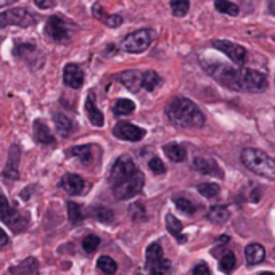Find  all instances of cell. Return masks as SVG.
Here are the masks:
<instances>
[{
  "instance_id": "cell-31",
  "label": "cell",
  "mask_w": 275,
  "mask_h": 275,
  "mask_svg": "<svg viewBox=\"0 0 275 275\" xmlns=\"http://www.w3.org/2000/svg\"><path fill=\"white\" fill-rule=\"evenodd\" d=\"M190 10V2L189 0H171V12L177 18H182L189 13Z\"/></svg>"
},
{
  "instance_id": "cell-10",
  "label": "cell",
  "mask_w": 275,
  "mask_h": 275,
  "mask_svg": "<svg viewBox=\"0 0 275 275\" xmlns=\"http://www.w3.org/2000/svg\"><path fill=\"white\" fill-rule=\"evenodd\" d=\"M151 32L148 29H140L135 31L132 34L126 36V39L123 40V50L129 52V53H142L145 52L151 44Z\"/></svg>"
},
{
  "instance_id": "cell-29",
  "label": "cell",
  "mask_w": 275,
  "mask_h": 275,
  "mask_svg": "<svg viewBox=\"0 0 275 275\" xmlns=\"http://www.w3.org/2000/svg\"><path fill=\"white\" fill-rule=\"evenodd\" d=\"M116 116H126V115H131V113L135 111V103L129 99H121L115 103V108H113Z\"/></svg>"
},
{
  "instance_id": "cell-25",
  "label": "cell",
  "mask_w": 275,
  "mask_h": 275,
  "mask_svg": "<svg viewBox=\"0 0 275 275\" xmlns=\"http://www.w3.org/2000/svg\"><path fill=\"white\" fill-rule=\"evenodd\" d=\"M53 121H55L56 131H58L63 137H68L72 132V121L64 115V113H56Z\"/></svg>"
},
{
  "instance_id": "cell-12",
  "label": "cell",
  "mask_w": 275,
  "mask_h": 275,
  "mask_svg": "<svg viewBox=\"0 0 275 275\" xmlns=\"http://www.w3.org/2000/svg\"><path fill=\"white\" fill-rule=\"evenodd\" d=\"M113 134H115L118 139L126 140V142H140L147 131L139 126H134L131 123H126V121H121L113 129Z\"/></svg>"
},
{
  "instance_id": "cell-41",
  "label": "cell",
  "mask_w": 275,
  "mask_h": 275,
  "mask_svg": "<svg viewBox=\"0 0 275 275\" xmlns=\"http://www.w3.org/2000/svg\"><path fill=\"white\" fill-rule=\"evenodd\" d=\"M148 166H150V169L155 174H164L166 172V166H164V163L159 158H151L148 161Z\"/></svg>"
},
{
  "instance_id": "cell-7",
  "label": "cell",
  "mask_w": 275,
  "mask_h": 275,
  "mask_svg": "<svg viewBox=\"0 0 275 275\" xmlns=\"http://www.w3.org/2000/svg\"><path fill=\"white\" fill-rule=\"evenodd\" d=\"M145 267L150 273L161 275V273H167L171 270V264L164 257L163 248L159 243H151L147 248V253H145Z\"/></svg>"
},
{
  "instance_id": "cell-36",
  "label": "cell",
  "mask_w": 275,
  "mask_h": 275,
  "mask_svg": "<svg viewBox=\"0 0 275 275\" xmlns=\"http://www.w3.org/2000/svg\"><path fill=\"white\" fill-rule=\"evenodd\" d=\"M235 264H237V259H235V254L233 253H225L222 256V259H221V264H219V267L222 272L225 273H230L233 269H235Z\"/></svg>"
},
{
  "instance_id": "cell-14",
  "label": "cell",
  "mask_w": 275,
  "mask_h": 275,
  "mask_svg": "<svg viewBox=\"0 0 275 275\" xmlns=\"http://www.w3.org/2000/svg\"><path fill=\"white\" fill-rule=\"evenodd\" d=\"M20 158H21V150L18 145H12L8 150V161L4 169V177L10 180H16L20 177Z\"/></svg>"
},
{
  "instance_id": "cell-22",
  "label": "cell",
  "mask_w": 275,
  "mask_h": 275,
  "mask_svg": "<svg viewBox=\"0 0 275 275\" xmlns=\"http://www.w3.org/2000/svg\"><path fill=\"white\" fill-rule=\"evenodd\" d=\"M245 257H246V262L249 265H256L264 261L265 257V249L262 245L259 243H253V245H248L245 249Z\"/></svg>"
},
{
  "instance_id": "cell-9",
  "label": "cell",
  "mask_w": 275,
  "mask_h": 275,
  "mask_svg": "<svg viewBox=\"0 0 275 275\" xmlns=\"http://www.w3.org/2000/svg\"><path fill=\"white\" fill-rule=\"evenodd\" d=\"M34 16H32L26 8L16 7L10 8L4 13H0V28L8 26H20V28H29L34 24Z\"/></svg>"
},
{
  "instance_id": "cell-17",
  "label": "cell",
  "mask_w": 275,
  "mask_h": 275,
  "mask_svg": "<svg viewBox=\"0 0 275 275\" xmlns=\"http://www.w3.org/2000/svg\"><path fill=\"white\" fill-rule=\"evenodd\" d=\"M60 187L64 192H68L69 195H80L85 189V182L77 174H64L60 182Z\"/></svg>"
},
{
  "instance_id": "cell-33",
  "label": "cell",
  "mask_w": 275,
  "mask_h": 275,
  "mask_svg": "<svg viewBox=\"0 0 275 275\" xmlns=\"http://www.w3.org/2000/svg\"><path fill=\"white\" fill-rule=\"evenodd\" d=\"M197 190L203 195L205 198H214V197H217L219 195V192H221V189H219V185H216V184H200V185H197Z\"/></svg>"
},
{
  "instance_id": "cell-42",
  "label": "cell",
  "mask_w": 275,
  "mask_h": 275,
  "mask_svg": "<svg viewBox=\"0 0 275 275\" xmlns=\"http://www.w3.org/2000/svg\"><path fill=\"white\" fill-rule=\"evenodd\" d=\"M102 21L110 28H118V26L123 24V16L121 15H107Z\"/></svg>"
},
{
  "instance_id": "cell-16",
  "label": "cell",
  "mask_w": 275,
  "mask_h": 275,
  "mask_svg": "<svg viewBox=\"0 0 275 275\" xmlns=\"http://www.w3.org/2000/svg\"><path fill=\"white\" fill-rule=\"evenodd\" d=\"M142 76H143V72H140V71H137V69H127V71L121 72V74H118L116 79L127 88V90L139 92L140 87H142Z\"/></svg>"
},
{
  "instance_id": "cell-24",
  "label": "cell",
  "mask_w": 275,
  "mask_h": 275,
  "mask_svg": "<svg viewBox=\"0 0 275 275\" xmlns=\"http://www.w3.org/2000/svg\"><path fill=\"white\" fill-rule=\"evenodd\" d=\"M164 153L174 163H182V161H185V158H187V150L179 143H167L164 147Z\"/></svg>"
},
{
  "instance_id": "cell-11",
  "label": "cell",
  "mask_w": 275,
  "mask_h": 275,
  "mask_svg": "<svg viewBox=\"0 0 275 275\" xmlns=\"http://www.w3.org/2000/svg\"><path fill=\"white\" fill-rule=\"evenodd\" d=\"M135 171H137V167L134 164V161L129 156H121L116 159V163L113 164L110 175H108V180L111 185H116L119 182H123L124 179H127V177H131Z\"/></svg>"
},
{
  "instance_id": "cell-35",
  "label": "cell",
  "mask_w": 275,
  "mask_h": 275,
  "mask_svg": "<svg viewBox=\"0 0 275 275\" xmlns=\"http://www.w3.org/2000/svg\"><path fill=\"white\" fill-rule=\"evenodd\" d=\"M94 214L97 217V221H100L103 224H110L113 222V219H115V214H113V211L110 208H105V206H99L94 209Z\"/></svg>"
},
{
  "instance_id": "cell-15",
  "label": "cell",
  "mask_w": 275,
  "mask_h": 275,
  "mask_svg": "<svg viewBox=\"0 0 275 275\" xmlns=\"http://www.w3.org/2000/svg\"><path fill=\"white\" fill-rule=\"evenodd\" d=\"M63 80L71 88H80L84 84V72L77 64L68 63L63 69Z\"/></svg>"
},
{
  "instance_id": "cell-28",
  "label": "cell",
  "mask_w": 275,
  "mask_h": 275,
  "mask_svg": "<svg viewBox=\"0 0 275 275\" xmlns=\"http://www.w3.org/2000/svg\"><path fill=\"white\" fill-rule=\"evenodd\" d=\"M69 155L79 158L84 164H88L92 161V147L90 145H79V147H72Z\"/></svg>"
},
{
  "instance_id": "cell-30",
  "label": "cell",
  "mask_w": 275,
  "mask_h": 275,
  "mask_svg": "<svg viewBox=\"0 0 275 275\" xmlns=\"http://www.w3.org/2000/svg\"><path fill=\"white\" fill-rule=\"evenodd\" d=\"M97 267H99L103 273L111 275V273H115L118 270V264L110 256H100L99 261H97Z\"/></svg>"
},
{
  "instance_id": "cell-37",
  "label": "cell",
  "mask_w": 275,
  "mask_h": 275,
  "mask_svg": "<svg viewBox=\"0 0 275 275\" xmlns=\"http://www.w3.org/2000/svg\"><path fill=\"white\" fill-rule=\"evenodd\" d=\"M68 216H69V221L72 224H79L82 221V208L80 205L74 203V201H69L68 203Z\"/></svg>"
},
{
  "instance_id": "cell-39",
  "label": "cell",
  "mask_w": 275,
  "mask_h": 275,
  "mask_svg": "<svg viewBox=\"0 0 275 275\" xmlns=\"http://www.w3.org/2000/svg\"><path fill=\"white\" fill-rule=\"evenodd\" d=\"M99 245H100V238L97 235H87L82 240V248H84V251L88 253V254L94 253L95 249L99 248Z\"/></svg>"
},
{
  "instance_id": "cell-21",
  "label": "cell",
  "mask_w": 275,
  "mask_h": 275,
  "mask_svg": "<svg viewBox=\"0 0 275 275\" xmlns=\"http://www.w3.org/2000/svg\"><path fill=\"white\" fill-rule=\"evenodd\" d=\"M34 137H36V140L42 145H55L56 143L53 134L50 132V129H48L47 124H44L42 121H36L34 123Z\"/></svg>"
},
{
  "instance_id": "cell-26",
  "label": "cell",
  "mask_w": 275,
  "mask_h": 275,
  "mask_svg": "<svg viewBox=\"0 0 275 275\" xmlns=\"http://www.w3.org/2000/svg\"><path fill=\"white\" fill-rule=\"evenodd\" d=\"M229 209L225 206H213L208 213V219L214 224H224L229 221Z\"/></svg>"
},
{
  "instance_id": "cell-19",
  "label": "cell",
  "mask_w": 275,
  "mask_h": 275,
  "mask_svg": "<svg viewBox=\"0 0 275 275\" xmlns=\"http://www.w3.org/2000/svg\"><path fill=\"white\" fill-rule=\"evenodd\" d=\"M193 166L195 169H198V172L206 174V175H216V177H224L221 167L217 166V163L214 159H206V158H195L193 159Z\"/></svg>"
},
{
  "instance_id": "cell-34",
  "label": "cell",
  "mask_w": 275,
  "mask_h": 275,
  "mask_svg": "<svg viewBox=\"0 0 275 275\" xmlns=\"http://www.w3.org/2000/svg\"><path fill=\"white\" fill-rule=\"evenodd\" d=\"M174 205L177 206V209L182 213H187V214H193L197 211V208L195 205L192 203V201L189 198H185V197H175L174 198Z\"/></svg>"
},
{
  "instance_id": "cell-40",
  "label": "cell",
  "mask_w": 275,
  "mask_h": 275,
  "mask_svg": "<svg viewBox=\"0 0 275 275\" xmlns=\"http://www.w3.org/2000/svg\"><path fill=\"white\" fill-rule=\"evenodd\" d=\"M131 214L134 221H145V217H147V213H145V208L142 203H134L131 206Z\"/></svg>"
},
{
  "instance_id": "cell-43",
  "label": "cell",
  "mask_w": 275,
  "mask_h": 275,
  "mask_svg": "<svg viewBox=\"0 0 275 275\" xmlns=\"http://www.w3.org/2000/svg\"><path fill=\"white\" fill-rule=\"evenodd\" d=\"M192 272L195 273V275H209V273H211V269L208 267V264H206V262H200Z\"/></svg>"
},
{
  "instance_id": "cell-45",
  "label": "cell",
  "mask_w": 275,
  "mask_h": 275,
  "mask_svg": "<svg viewBox=\"0 0 275 275\" xmlns=\"http://www.w3.org/2000/svg\"><path fill=\"white\" fill-rule=\"evenodd\" d=\"M7 245H8V235L5 233L4 229H0V248L7 246Z\"/></svg>"
},
{
  "instance_id": "cell-27",
  "label": "cell",
  "mask_w": 275,
  "mask_h": 275,
  "mask_svg": "<svg viewBox=\"0 0 275 275\" xmlns=\"http://www.w3.org/2000/svg\"><path fill=\"white\" fill-rule=\"evenodd\" d=\"M159 82H161V77L158 76V72H156V71L147 69V71L143 72V76H142V87L145 88V90L153 92Z\"/></svg>"
},
{
  "instance_id": "cell-46",
  "label": "cell",
  "mask_w": 275,
  "mask_h": 275,
  "mask_svg": "<svg viewBox=\"0 0 275 275\" xmlns=\"http://www.w3.org/2000/svg\"><path fill=\"white\" fill-rule=\"evenodd\" d=\"M16 0H0V8L2 7H7V5H12V4H15Z\"/></svg>"
},
{
  "instance_id": "cell-4",
  "label": "cell",
  "mask_w": 275,
  "mask_h": 275,
  "mask_svg": "<svg viewBox=\"0 0 275 275\" xmlns=\"http://www.w3.org/2000/svg\"><path fill=\"white\" fill-rule=\"evenodd\" d=\"M267 88V77L256 69H238L237 90L259 94Z\"/></svg>"
},
{
  "instance_id": "cell-6",
  "label": "cell",
  "mask_w": 275,
  "mask_h": 275,
  "mask_svg": "<svg viewBox=\"0 0 275 275\" xmlns=\"http://www.w3.org/2000/svg\"><path fill=\"white\" fill-rule=\"evenodd\" d=\"M143 184H145V177L139 169H137L131 177H127V179H124L123 182L113 185V193H115V197L118 200L134 198L142 192Z\"/></svg>"
},
{
  "instance_id": "cell-8",
  "label": "cell",
  "mask_w": 275,
  "mask_h": 275,
  "mask_svg": "<svg viewBox=\"0 0 275 275\" xmlns=\"http://www.w3.org/2000/svg\"><path fill=\"white\" fill-rule=\"evenodd\" d=\"M203 66L206 71L211 74L217 82L232 88V90H237V82H238V69L229 66V64H222V63H211L206 64L203 63Z\"/></svg>"
},
{
  "instance_id": "cell-5",
  "label": "cell",
  "mask_w": 275,
  "mask_h": 275,
  "mask_svg": "<svg viewBox=\"0 0 275 275\" xmlns=\"http://www.w3.org/2000/svg\"><path fill=\"white\" fill-rule=\"evenodd\" d=\"M0 219L15 233H20L28 229V217H24L20 211L12 208L4 193H0Z\"/></svg>"
},
{
  "instance_id": "cell-3",
  "label": "cell",
  "mask_w": 275,
  "mask_h": 275,
  "mask_svg": "<svg viewBox=\"0 0 275 275\" xmlns=\"http://www.w3.org/2000/svg\"><path fill=\"white\" fill-rule=\"evenodd\" d=\"M45 31L47 36L50 37L55 42H68L72 37V34L76 32V26L71 20H68L66 16H60V15H53L48 18L45 24Z\"/></svg>"
},
{
  "instance_id": "cell-2",
  "label": "cell",
  "mask_w": 275,
  "mask_h": 275,
  "mask_svg": "<svg viewBox=\"0 0 275 275\" xmlns=\"http://www.w3.org/2000/svg\"><path fill=\"white\" fill-rule=\"evenodd\" d=\"M241 163L251 172L262 175L265 179H275V161L261 150L245 148L241 151Z\"/></svg>"
},
{
  "instance_id": "cell-38",
  "label": "cell",
  "mask_w": 275,
  "mask_h": 275,
  "mask_svg": "<svg viewBox=\"0 0 275 275\" xmlns=\"http://www.w3.org/2000/svg\"><path fill=\"white\" fill-rule=\"evenodd\" d=\"M37 269H39L37 261L32 259V257H29V259L23 261V264H20L18 267L10 269V272H31V273H34V272H37Z\"/></svg>"
},
{
  "instance_id": "cell-20",
  "label": "cell",
  "mask_w": 275,
  "mask_h": 275,
  "mask_svg": "<svg viewBox=\"0 0 275 275\" xmlns=\"http://www.w3.org/2000/svg\"><path fill=\"white\" fill-rule=\"evenodd\" d=\"M15 55L20 56V58H23V60H26L29 64H34L37 61V58H42L39 48L32 44H16Z\"/></svg>"
},
{
  "instance_id": "cell-18",
  "label": "cell",
  "mask_w": 275,
  "mask_h": 275,
  "mask_svg": "<svg viewBox=\"0 0 275 275\" xmlns=\"http://www.w3.org/2000/svg\"><path fill=\"white\" fill-rule=\"evenodd\" d=\"M85 113L88 116V121L95 126V127H102L105 124V118H103V113L99 110L95 103V94L90 92L85 100Z\"/></svg>"
},
{
  "instance_id": "cell-23",
  "label": "cell",
  "mask_w": 275,
  "mask_h": 275,
  "mask_svg": "<svg viewBox=\"0 0 275 275\" xmlns=\"http://www.w3.org/2000/svg\"><path fill=\"white\" fill-rule=\"evenodd\" d=\"M166 227H167V232L171 233L172 237H175V240L179 241V243H184L185 240H187V237L182 233V222L177 219L175 216L172 214H167L166 216Z\"/></svg>"
},
{
  "instance_id": "cell-1",
  "label": "cell",
  "mask_w": 275,
  "mask_h": 275,
  "mask_svg": "<svg viewBox=\"0 0 275 275\" xmlns=\"http://www.w3.org/2000/svg\"><path fill=\"white\" fill-rule=\"evenodd\" d=\"M166 116L179 127H201L205 124V115L201 110L185 97H174L167 103Z\"/></svg>"
},
{
  "instance_id": "cell-32",
  "label": "cell",
  "mask_w": 275,
  "mask_h": 275,
  "mask_svg": "<svg viewBox=\"0 0 275 275\" xmlns=\"http://www.w3.org/2000/svg\"><path fill=\"white\" fill-rule=\"evenodd\" d=\"M216 10L225 13V15H230V16H237L238 15V7L235 4L229 2V0H216Z\"/></svg>"
},
{
  "instance_id": "cell-13",
  "label": "cell",
  "mask_w": 275,
  "mask_h": 275,
  "mask_svg": "<svg viewBox=\"0 0 275 275\" xmlns=\"http://www.w3.org/2000/svg\"><path fill=\"white\" fill-rule=\"evenodd\" d=\"M213 47L217 48L219 52L227 55L233 63L243 64L246 61V50H245V47H241L238 44L229 42V40H214Z\"/></svg>"
},
{
  "instance_id": "cell-44",
  "label": "cell",
  "mask_w": 275,
  "mask_h": 275,
  "mask_svg": "<svg viewBox=\"0 0 275 275\" xmlns=\"http://www.w3.org/2000/svg\"><path fill=\"white\" fill-rule=\"evenodd\" d=\"M36 5L40 10H47V8H52L55 5V0H36Z\"/></svg>"
}]
</instances>
